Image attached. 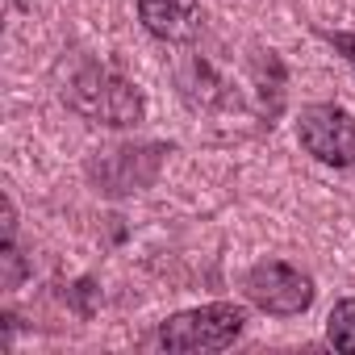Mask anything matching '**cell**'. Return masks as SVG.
<instances>
[{"label": "cell", "instance_id": "cell-6", "mask_svg": "<svg viewBox=\"0 0 355 355\" xmlns=\"http://www.w3.org/2000/svg\"><path fill=\"white\" fill-rule=\"evenodd\" d=\"M326 338L334 351H355V297L334 301V309L326 318Z\"/></svg>", "mask_w": 355, "mask_h": 355}, {"label": "cell", "instance_id": "cell-7", "mask_svg": "<svg viewBox=\"0 0 355 355\" xmlns=\"http://www.w3.org/2000/svg\"><path fill=\"white\" fill-rule=\"evenodd\" d=\"M326 42H330V46H334L351 67H355V34H326Z\"/></svg>", "mask_w": 355, "mask_h": 355}, {"label": "cell", "instance_id": "cell-2", "mask_svg": "<svg viewBox=\"0 0 355 355\" xmlns=\"http://www.w3.org/2000/svg\"><path fill=\"white\" fill-rule=\"evenodd\" d=\"M243 293L251 305H259L263 313H276V318H297L313 305V280L301 268L280 263V259L255 263L243 276Z\"/></svg>", "mask_w": 355, "mask_h": 355}, {"label": "cell", "instance_id": "cell-4", "mask_svg": "<svg viewBox=\"0 0 355 355\" xmlns=\"http://www.w3.org/2000/svg\"><path fill=\"white\" fill-rule=\"evenodd\" d=\"M297 138L318 163H330V167H351L355 163V117L343 105H309V109H301Z\"/></svg>", "mask_w": 355, "mask_h": 355}, {"label": "cell", "instance_id": "cell-1", "mask_svg": "<svg viewBox=\"0 0 355 355\" xmlns=\"http://www.w3.org/2000/svg\"><path fill=\"white\" fill-rule=\"evenodd\" d=\"M247 326L243 305L234 301H214L197 305L184 313H171L159 326V347L163 351H226Z\"/></svg>", "mask_w": 355, "mask_h": 355}, {"label": "cell", "instance_id": "cell-3", "mask_svg": "<svg viewBox=\"0 0 355 355\" xmlns=\"http://www.w3.org/2000/svg\"><path fill=\"white\" fill-rule=\"evenodd\" d=\"M71 105L105 125H130L142 117V96L130 80L105 71V67H88L76 84H71Z\"/></svg>", "mask_w": 355, "mask_h": 355}, {"label": "cell", "instance_id": "cell-5", "mask_svg": "<svg viewBox=\"0 0 355 355\" xmlns=\"http://www.w3.org/2000/svg\"><path fill=\"white\" fill-rule=\"evenodd\" d=\"M197 13H201L197 0H138L142 26H146L155 38H167V42L189 38V34L197 30Z\"/></svg>", "mask_w": 355, "mask_h": 355}]
</instances>
